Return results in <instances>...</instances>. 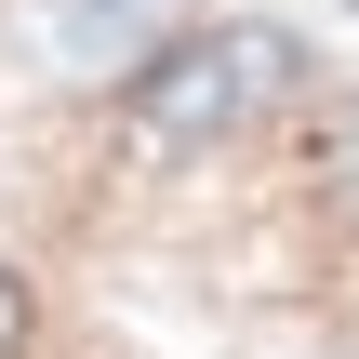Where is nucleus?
Wrapping results in <instances>:
<instances>
[{
    "mask_svg": "<svg viewBox=\"0 0 359 359\" xmlns=\"http://www.w3.org/2000/svg\"><path fill=\"white\" fill-rule=\"evenodd\" d=\"M280 93H293V40L280 27H200L133 80V147H213Z\"/></svg>",
    "mask_w": 359,
    "mask_h": 359,
    "instance_id": "f257e3e1",
    "label": "nucleus"
},
{
    "mask_svg": "<svg viewBox=\"0 0 359 359\" xmlns=\"http://www.w3.org/2000/svg\"><path fill=\"white\" fill-rule=\"evenodd\" d=\"M147 13H160V0H27V40L53 27V53H67V67H107V53H133V40H147Z\"/></svg>",
    "mask_w": 359,
    "mask_h": 359,
    "instance_id": "f03ea898",
    "label": "nucleus"
},
{
    "mask_svg": "<svg viewBox=\"0 0 359 359\" xmlns=\"http://www.w3.org/2000/svg\"><path fill=\"white\" fill-rule=\"evenodd\" d=\"M320 173H333V187H346V200H359V107H346V120H333V133H320Z\"/></svg>",
    "mask_w": 359,
    "mask_h": 359,
    "instance_id": "7ed1b4c3",
    "label": "nucleus"
},
{
    "mask_svg": "<svg viewBox=\"0 0 359 359\" xmlns=\"http://www.w3.org/2000/svg\"><path fill=\"white\" fill-rule=\"evenodd\" d=\"M27 346V293H13V280H0V359Z\"/></svg>",
    "mask_w": 359,
    "mask_h": 359,
    "instance_id": "20e7f679",
    "label": "nucleus"
}]
</instances>
